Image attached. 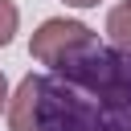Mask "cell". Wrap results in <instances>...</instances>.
<instances>
[{"label": "cell", "instance_id": "cell-1", "mask_svg": "<svg viewBox=\"0 0 131 131\" xmlns=\"http://www.w3.org/2000/svg\"><path fill=\"white\" fill-rule=\"evenodd\" d=\"M53 74H61L66 82L82 86L98 106L127 115L131 119V49L123 45H98V37L82 49H74L70 57H61L53 66Z\"/></svg>", "mask_w": 131, "mask_h": 131}, {"label": "cell", "instance_id": "cell-2", "mask_svg": "<svg viewBox=\"0 0 131 131\" xmlns=\"http://www.w3.org/2000/svg\"><path fill=\"white\" fill-rule=\"evenodd\" d=\"M90 41H94V33H90L82 20H70V16H49V20H41V29L33 33L29 53H33L41 66H57L61 57H70L74 49H82V45H90Z\"/></svg>", "mask_w": 131, "mask_h": 131}, {"label": "cell", "instance_id": "cell-3", "mask_svg": "<svg viewBox=\"0 0 131 131\" xmlns=\"http://www.w3.org/2000/svg\"><path fill=\"white\" fill-rule=\"evenodd\" d=\"M41 90H45L41 74L20 78L16 94L8 98V127L12 131H37V123H41Z\"/></svg>", "mask_w": 131, "mask_h": 131}, {"label": "cell", "instance_id": "cell-4", "mask_svg": "<svg viewBox=\"0 0 131 131\" xmlns=\"http://www.w3.org/2000/svg\"><path fill=\"white\" fill-rule=\"evenodd\" d=\"M106 37H111L115 45L131 49V0H123V4H115V8L106 12Z\"/></svg>", "mask_w": 131, "mask_h": 131}, {"label": "cell", "instance_id": "cell-5", "mask_svg": "<svg viewBox=\"0 0 131 131\" xmlns=\"http://www.w3.org/2000/svg\"><path fill=\"white\" fill-rule=\"evenodd\" d=\"M16 29H20V12H16V4H12V0H0V49L12 45Z\"/></svg>", "mask_w": 131, "mask_h": 131}, {"label": "cell", "instance_id": "cell-6", "mask_svg": "<svg viewBox=\"0 0 131 131\" xmlns=\"http://www.w3.org/2000/svg\"><path fill=\"white\" fill-rule=\"evenodd\" d=\"M4 106H8V78L0 74V111H4Z\"/></svg>", "mask_w": 131, "mask_h": 131}, {"label": "cell", "instance_id": "cell-7", "mask_svg": "<svg viewBox=\"0 0 131 131\" xmlns=\"http://www.w3.org/2000/svg\"><path fill=\"white\" fill-rule=\"evenodd\" d=\"M66 4H70V8H94L98 0H66Z\"/></svg>", "mask_w": 131, "mask_h": 131}]
</instances>
